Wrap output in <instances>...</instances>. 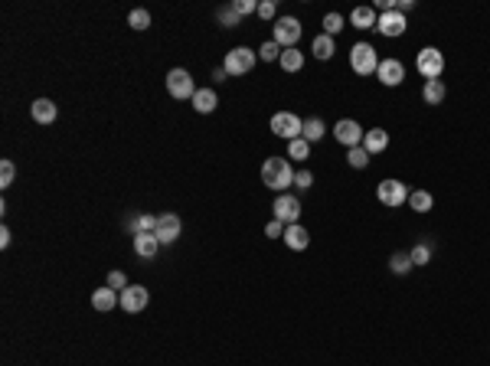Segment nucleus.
Here are the masks:
<instances>
[{"instance_id":"1","label":"nucleus","mask_w":490,"mask_h":366,"mask_svg":"<svg viewBox=\"0 0 490 366\" xmlns=\"http://www.w3.org/2000/svg\"><path fill=\"white\" fill-rule=\"evenodd\" d=\"M261 183L275 193H288V186H294V167H291L288 157L275 154V157L261 163Z\"/></svg>"},{"instance_id":"2","label":"nucleus","mask_w":490,"mask_h":366,"mask_svg":"<svg viewBox=\"0 0 490 366\" xmlns=\"http://www.w3.org/2000/svg\"><path fill=\"white\" fill-rule=\"evenodd\" d=\"M350 69L356 75H373L380 69V52L373 43H353L350 46Z\"/></svg>"},{"instance_id":"3","label":"nucleus","mask_w":490,"mask_h":366,"mask_svg":"<svg viewBox=\"0 0 490 366\" xmlns=\"http://www.w3.org/2000/svg\"><path fill=\"white\" fill-rule=\"evenodd\" d=\"M415 69H419V75H425V82L441 79V72H445V52H441L438 46H425V50H419V56H415Z\"/></svg>"},{"instance_id":"4","label":"nucleus","mask_w":490,"mask_h":366,"mask_svg":"<svg viewBox=\"0 0 490 366\" xmlns=\"http://www.w3.org/2000/svg\"><path fill=\"white\" fill-rule=\"evenodd\" d=\"M376 200H380L382 206H389V210L405 206L409 203V186L402 180H396V177H386V180H380V186H376Z\"/></svg>"},{"instance_id":"5","label":"nucleus","mask_w":490,"mask_h":366,"mask_svg":"<svg viewBox=\"0 0 490 366\" xmlns=\"http://www.w3.org/2000/svg\"><path fill=\"white\" fill-rule=\"evenodd\" d=\"M255 59H259V52L255 50H249V46H236V50L226 52L222 69L229 72V75H245V72L255 69Z\"/></svg>"},{"instance_id":"6","label":"nucleus","mask_w":490,"mask_h":366,"mask_svg":"<svg viewBox=\"0 0 490 366\" xmlns=\"http://www.w3.org/2000/svg\"><path fill=\"white\" fill-rule=\"evenodd\" d=\"M301 131H304V122H301L294 112L271 115V134H275V138H281V141H294V138H301Z\"/></svg>"},{"instance_id":"7","label":"nucleus","mask_w":490,"mask_h":366,"mask_svg":"<svg viewBox=\"0 0 490 366\" xmlns=\"http://www.w3.org/2000/svg\"><path fill=\"white\" fill-rule=\"evenodd\" d=\"M147 305H150V291L144 285H128L118 295V307L124 314H140Z\"/></svg>"},{"instance_id":"8","label":"nucleus","mask_w":490,"mask_h":366,"mask_svg":"<svg viewBox=\"0 0 490 366\" xmlns=\"http://www.w3.org/2000/svg\"><path fill=\"white\" fill-rule=\"evenodd\" d=\"M301 20L298 17H281V20H275V36L271 40L278 43L281 50H294V43L301 40Z\"/></svg>"},{"instance_id":"9","label":"nucleus","mask_w":490,"mask_h":366,"mask_svg":"<svg viewBox=\"0 0 490 366\" xmlns=\"http://www.w3.org/2000/svg\"><path fill=\"white\" fill-rule=\"evenodd\" d=\"M167 92H171V98H193L196 95V85H193V75L187 69H171L167 72Z\"/></svg>"},{"instance_id":"10","label":"nucleus","mask_w":490,"mask_h":366,"mask_svg":"<svg viewBox=\"0 0 490 366\" xmlns=\"http://www.w3.org/2000/svg\"><path fill=\"white\" fill-rule=\"evenodd\" d=\"M183 233V223L177 213H160L157 216V229H154V235H157L160 245H173L177 239H180Z\"/></svg>"},{"instance_id":"11","label":"nucleus","mask_w":490,"mask_h":366,"mask_svg":"<svg viewBox=\"0 0 490 366\" xmlns=\"http://www.w3.org/2000/svg\"><path fill=\"white\" fill-rule=\"evenodd\" d=\"M271 210H275V219H281L284 226H294L301 219V200H298V196H291V193H278V196H275Z\"/></svg>"},{"instance_id":"12","label":"nucleus","mask_w":490,"mask_h":366,"mask_svg":"<svg viewBox=\"0 0 490 366\" xmlns=\"http://www.w3.org/2000/svg\"><path fill=\"white\" fill-rule=\"evenodd\" d=\"M363 128L360 122H353V118H340V122L333 124V138L343 144V147H356V144H363Z\"/></svg>"},{"instance_id":"13","label":"nucleus","mask_w":490,"mask_h":366,"mask_svg":"<svg viewBox=\"0 0 490 366\" xmlns=\"http://www.w3.org/2000/svg\"><path fill=\"white\" fill-rule=\"evenodd\" d=\"M376 79L386 85V89H396L405 79V66L399 59H380V69H376Z\"/></svg>"},{"instance_id":"14","label":"nucleus","mask_w":490,"mask_h":366,"mask_svg":"<svg viewBox=\"0 0 490 366\" xmlns=\"http://www.w3.org/2000/svg\"><path fill=\"white\" fill-rule=\"evenodd\" d=\"M405 13L399 10H389V13H380V20H376V30L382 33V36H389V40H396V36H402L405 33Z\"/></svg>"},{"instance_id":"15","label":"nucleus","mask_w":490,"mask_h":366,"mask_svg":"<svg viewBox=\"0 0 490 366\" xmlns=\"http://www.w3.org/2000/svg\"><path fill=\"white\" fill-rule=\"evenodd\" d=\"M30 115L36 124H52L56 122V115H59V108H56V102L52 98H36V102L30 105Z\"/></svg>"},{"instance_id":"16","label":"nucleus","mask_w":490,"mask_h":366,"mask_svg":"<svg viewBox=\"0 0 490 366\" xmlns=\"http://www.w3.org/2000/svg\"><path fill=\"white\" fill-rule=\"evenodd\" d=\"M190 102H193V112L196 115H212L216 105H219V95L212 89H196V95H193Z\"/></svg>"},{"instance_id":"17","label":"nucleus","mask_w":490,"mask_h":366,"mask_svg":"<svg viewBox=\"0 0 490 366\" xmlns=\"http://www.w3.org/2000/svg\"><path fill=\"white\" fill-rule=\"evenodd\" d=\"M284 245H288L291 252H304V249H308V245H310V235H308V229H304V226H301V223L288 226V229H284Z\"/></svg>"},{"instance_id":"18","label":"nucleus","mask_w":490,"mask_h":366,"mask_svg":"<svg viewBox=\"0 0 490 366\" xmlns=\"http://www.w3.org/2000/svg\"><path fill=\"white\" fill-rule=\"evenodd\" d=\"M363 147L370 154H382L389 147V131L386 128H370V131L363 134Z\"/></svg>"},{"instance_id":"19","label":"nucleus","mask_w":490,"mask_h":366,"mask_svg":"<svg viewBox=\"0 0 490 366\" xmlns=\"http://www.w3.org/2000/svg\"><path fill=\"white\" fill-rule=\"evenodd\" d=\"M92 307H95V311H101V314H108V311H115V307H118V291H115V288H99V291H95V295H92Z\"/></svg>"},{"instance_id":"20","label":"nucleus","mask_w":490,"mask_h":366,"mask_svg":"<svg viewBox=\"0 0 490 366\" xmlns=\"http://www.w3.org/2000/svg\"><path fill=\"white\" fill-rule=\"evenodd\" d=\"M157 249H160V242H157V235L154 233H138L134 235V252L140 255V258H154V255H157Z\"/></svg>"},{"instance_id":"21","label":"nucleus","mask_w":490,"mask_h":366,"mask_svg":"<svg viewBox=\"0 0 490 366\" xmlns=\"http://www.w3.org/2000/svg\"><path fill=\"white\" fill-rule=\"evenodd\" d=\"M376 20H380L376 7H356V10L350 13V23L356 30H376Z\"/></svg>"},{"instance_id":"22","label":"nucleus","mask_w":490,"mask_h":366,"mask_svg":"<svg viewBox=\"0 0 490 366\" xmlns=\"http://www.w3.org/2000/svg\"><path fill=\"white\" fill-rule=\"evenodd\" d=\"M310 52H314L320 62H327L333 52H337V40L327 36V33H320V36H314V43H310Z\"/></svg>"},{"instance_id":"23","label":"nucleus","mask_w":490,"mask_h":366,"mask_svg":"<svg viewBox=\"0 0 490 366\" xmlns=\"http://www.w3.org/2000/svg\"><path fill=\"white\" fill-rule=\"evenodd\" d=\"M445 95H448L445 82L431 79V82H425V89H421V102H425V105H441V102H445Z\"/></svg>"},{"instance_id":"24","label":"nucleus","mask_w":490,"mask_h":366,"mask_svg":"<svg viewBox=\"0 0 490 366\" xmlns=\"http://www.w3.org/2000/svg\"><path fill=\"white\" fill-rule=\"evenodd\" d=\"M405 206H412V213H431V206H435V196L428 193V190H412L409 193V203Z\"/></svg>"},{"instance_id":"25","label":"nucleus","mask_w":490,"mask_h":366,"mask_svg":"<svg viewBox=\"0 0 490 366\" xmlns=\"http://www.w3.org/2000/svg\"><path fill=\"white\" fill-rule=\"evenodd\" d=\"M373 161V154L363 147V144H356V147H347V163H350L353 170H366Z\"/></svg>"},{"instance_id":"26","label":"nucleus","mask_w":490,"mask_h":366,"mask_svg":"<svg viewBox=\"0 0 490 366\" xmlns=\"http://www.w3.org/2000/svg\"><path fill=\"white\" fill-rule=\"evenodd\" d=\"M324 134H327V124H324V118H308V122H304V131H301V138H304L308 144H317Z\"/></svg>"},{"instance_id":"27","label":"nucleus","mask_w":490,"mask_h":366,"mask_svg":"<svg viewBox=\"0 0 490 366\" xmlns=\"http://www.w3.org/2000/svg\"><path fill=\"white\" fill-rule=\"evenodd\" d=\"M278 62H281V69L284 72H301V66H304V52H301L298 46H294V50H284Z\"/></svg>"},{"instance_id":"28","label":"nucleus","mask_w":490,"mask_h":366,"mask_svg":"<svg viewBox=\"0 0 490 366\" xmlns=\"http://www.w3.org/2000/svg\"><path fill=\"white\" fill-rule=\"evenodd\" d=\"M288 161H308L310 157V144L304 141V138H294V141H288V154H284Z\"/></svg>"},{"instance_id":"29","label":"nucleus","mask_w":490,"mask_h":366,"mask_svg":"<svg viewBox=\"0 0 490 366\" xmlns=\"http://www.w3.org/2000/svg\"><path fill=\"white\" fill-rule=\"evenodd\" d=\"M389 268L396 274H405V272H412L415 265H412V252H392V258H389Z\"/></svg>"},{"instance_id":"30","label":"nucleus","mask_w":490,"mask_h":366,"mask_svg":"<svg viewBox=\"0 0 490 366\" xmlns=\"http://www.w3.org/2000/svg\"><path fill=\"white\" fill-rule=\"evenodd\" d=\"M216 17H219V23L226 27V30H236V27L242 23V17L236 13V7H232V3H229V7H219V10H216Z\"/></svg>"},{"instance_id":"31","label":"nucleus","mask_w":490,"mask_h":366,"mask_svg":"<svg viewBox=\"0 0 490 366\" xmlns=\"http://www.w3.org/2000/svg\"><path fill=\"white\" fill-rule=\"evenodd\" d=\"M281 52H284V50H281L278 43L268 40V43H261V46H259V59H261V62H278V59H281Z\"/></svg>"},{"instance_id":"32","label":"nucleus","mask_w":490,"mask_h":366,"mask_svg":"<svg viewBox=\"0 0 490 366\" xmlns=\"http://www.w3.org/2000/svg\"><path fill=\"white\" fill-rule=\"evenodd\" d=\"M128 27H131V30H147V27H150V13L147 10H140V7H138V10H131L128 13Z\"/></svg>"},{"instance_id":"33","label":"nucleus","mask_w":490,"mask_h":366,"mask_svg":"<svg viewBox=\"0 0 490 366\" xmlns=\"http://www.w3.org/2000/svg\"><path fill=\"white\" fill-rule=\"evenodd\" d=\"M428 262H431V242H419L412 249V265L421 268V265H428Z\"/></svg>"},{"instance_id":"34","label":"nucleus","mask_w":490,"mask_h":366,"mask_svg":"<svg viewBox=\"0 0 490 366\" xmlns=\"http://www.w3.org/2000/svg\"><path fill=\"white\" fill-rule=\"evenodd\" d=\"M340 30H343V17H340V13H327V17H324V33L337 40V33H340Z\"/></svg>"},{"instance_id":"35","label":"nucleus","mask_w":490,"mask_h":366,"mask_svg":"<svg viewBox=\"0 0 490 366\" xmlns=\"http://www.w3.org/2000/svg\"><path fill=\"white\" fill-rule=\"evenodd\" d=\"M13 177H17V167H13V161H0V186H10Z\"/></svg>"},{"instance_id":"36","label":"nucleus","mask_w":490,"mask_h":366,"mask_svg":"<svg viewBox=\"0 0 490 366\" xmlns=\"http://www.w3.org/2000/svg\"><path fill=\"white\" fill-rule=\"evenodd\" d=\"M294 186H298V190H310V186H314V173L310 170H294Z\"/></svg>"},{"instance_id":"37","label":"nucleus","mask_w":490,"mask_h":366,"mask_svg":"<svg viewBox=\"0 0 490 366\" xmlns=\"http://www.w3.org/2000/svg\"><path fill=\"white\" fill-rule=\"evenodd\" d=\"M232 7H236V13H239V17H249V13H259V3H255V0H236Z\"/></svg>"},{"instance_id":"38","label":"nucleus","mask_w":490,"mask_h":366,"mask_svg":"<svg viewBox=\"0 0 490 366\" xmlns=\"http://www.w3.org/2000/svg\"><path fill=\"white\" fill-rule=\"evenodd\" d=\"M284 229H288V226L281 223V219H271V223L265 226V235H268V239H284Z\"/></svg>"},{"instance_id":"39","label":"nucleus","mask_w":490,"mask_h":366,"mask_svg":"<svg viewBox=\"0 0 490 366\" xmlns=\"http://www.w3.org/2000/svg\"><path fill=\"white\" fill-rule=\"evenodd\" d=\"M108 288H115V291H124V288H128V278H124V272H111L108 274Z\"/></svg>"},{"instance_id":"40","label":"nucleus","mask_w":490,"mask_h":366,"mask_svg":"<svg viewBox=\"0 0 490 366\" xmlns=\"http://www.w3.org/2000/svg\"><path fill=\"white\" fill-rule=\"evenodd\" d=\"M275 13H278L275 0H261V3H259V17H261V20H275Z\"/></svg>"},{"instance_id":"41","label":"nucleus","mask_w":490,"mask_h":366,"mask_svg":"<svg viewBox=\"0 0 490 366\" xmlns=\"http://www.w3.org/2000/svg\"><path fill=\"white\" fill-rule=\"evenodd\" d=\"M10 229H7V226H0V249H7V245H10Z\"/></svg>"},{"instance_id":"42","label":"nucleus","mask_w":490,"mask_h":366,"mask_svg":"<svg viewBox=\"0 0 490 366\" xmlns=\"http://www.w3.org/2000/svg\"><path fill=\"white\" fill-rule=\"evenodd\" d=\"M396 10H399V13L415 10V0H399V3H396Z\"/></svg>"},{"instance_id":"43","label":"nucleus","mask_w":490,"mask_h":366,"mask_svg":"<svg viewBox=\"0 0 490 366\" xmlns=\"http://www.w3.org/2000/svg\"><path fill=\"white\" fill-rule=\"evenodd\" d=\"M212 79H216V82H226V79H229V72H226V69H216V72H212Z\"/></svg>"}]
</instances>
